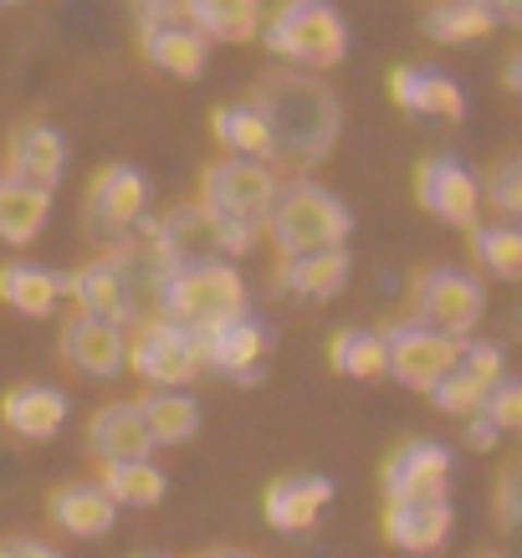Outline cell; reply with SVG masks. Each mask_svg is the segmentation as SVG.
Here are the masks:
<instances>
[{"label":"cell","mask_w":522,"mask_h":558,"mask_svg":"<svg viewBox=\"0 0 522 558\" xmlns=\"http://www.w3.org/2000/svg\"><path fill=\"white\" fill-rule=\"evenodd\" d=\"M252 108L267 123L271 154L282 165H292V170L323 165L338 144V129H343V108H338L333 87L307 77V72H271V77H262Z\"/></svg>","instance_id":"6da1fadb"},{"label":"cell","mask_w":522,"mask_h":558,"mask_svg":"<svg viewBox=\"0 0 522 558\" xmlns=\"http://www.w3.org/2000/svg\"><path fill=\"white\" fill-rule=\"evenodd\" d=\"M277 195V174L256 159H216L201 180V210L220 220L226 256H246L256 246V226L267 220V205Z\"/></svg>","instance_id":"7a4b0ae2"},{"label":"cell","mask_w":522,"mask_h":558,"mask_svg":"<svg viewBox=\"0 0 522 558\" xmlns=\"http://www.w3.org/2000/svg\"><path fill=\"white\" fill-rule=\"evenodd\" d=\"M159 313H165V323L185 328V333H205V328H220V323H236V318H246V282L226 262L165 271V282H159Z\"/></svg>","instance_id":"3957f363"},{"label":"cell","mask_w":522,"mask_h":558,"mask_svg":"<svg viewBox=\"0 0 522 558\" xmlns=\"http://www.w3.org/2000/svg\"><path fill=\"white\" fill-rule=\"evenodd\" d=\"M267 236L282 246L287 256H307V252H328V246H343L349 236V210L328 195L313 180H292L271 195L267 205Z\"/></svg>","instance_id":"277c9868"},{"label":"cell","mask_w":522,"mask_h":558,"mask_svg":"<svg viewBox=\"0 0 522 558\" xmlns=\"http://www.w3.org/2000/svg\"><path fill=\"white\" fill-rule=\"evenodd\" d=\"M267 47L307 68H333L349 51V32L328 0H287L267 26Z\"/></svg>","instance_id":"5b68a950"},{"label":"cell","mask_w":522,"mask_h":558,"mask_svg":"<svg viewBox=\"0 0 522 558\" xmlns=\"http://www.w3.org/2000/svg\"><path fill=\"white\" fill-rule=\"evenodd\" d=\"M410 298H415V323L430 328V333H446L456 343H466L476 333V323H482V288L466 271L451 267L425 271Z\"/></svg>","instance_id":"8992f818"},{"label":"cell","mask_w":522,"mask_h":558,"mask_svg":"<svg viewBox=\"0 0 522 558\" xmlns=\"http://www.w3.org/2000/svg\"><path fill=\"white\" fill-rule=\"evenodd\" d=\"M149 252L159 271H185V267H210L226 256V231L220 220L201 205H180L165 220H149Z\"/></svg>","instance_id":"52a82bcc"},{"label":"cell","mask_w":522,"mask_h":558,"mask_svg":"<svg viewBox=\"0 0 522 558\" xmlns=\"http://www.w3.org/2000/svg\"><path fill=\"white\" fill-rule=\"evenodd\" d=\"M123 364H134V374L149 389H180L195 379V369H201L195 333H185V328H174V323H165V318L144 323V333L134 339V349H129Z\"/></svg>","instance_id":"ba28073f"},{"label":"cell","mask_w":522,"mask_h":558,"mask_svg":"<svg viewBox=\"0 0 522 558\" xmlns=\"http://www.w3.org/2000/svg\"><path fill=\"white\" fill-rule=\"evenodd\" d=\"M456 354H461V343L446 339V333H430L421 323H400L385 333V374H394L404 389H421V395H430V385L451 369Z\"/></svg>","instance_id":"9c48e42d"},{"label":"cell","mask_w":522,"mask_h":558,"mask_svg":"<svg viewBox=\"0 0 522 558\" xmlns=\"http://www.w3.org/2000/svg\"><path fill=\"white\" fill-rule=\"evenodd\" d=\"M144 57L154 68L174 72V77H201L205 72V36L185 21L180 0L144 5Z\"/></svg>","instance_id":"30bf717a"},{"label":"cell","mask_w":522,"mask_h":558,"mask_svg":"<svg viewBox=\"0 0 522 558\" xmlns=\"http://www.w3.org/2000/svg\"><path fill=\"white\" fill-rule=\"evenodd\" d=\"M138 220H144V174L134 165H108L87 190V231L113 246Z\"/></svg>","instance_id":"8fae6325"},{"label":"cell","mask_w":522,"mask_h":558,"mask_svg":"<svg viewBox=\"0 0 522 558\" xmlns=\"http://www.w3.org/2000/svg\"><path fill=\"white\" fill-rule=\"evenodd\" d=\"M451 451L440 440H410L385 466V502H446Z\"/></svg>","instance_id":"7c38bea8"},{"label":"cell","mask_w":522,"mask_h":558,"mask_svg":"<svg viewBox=\"0 0 522 558\" xmlns=\"http://www.w3.org/2000/svg\"><path fill=\"white\" fill-rule=\"evenodd\" d=\"M415 201L446 226H476V201L482 190L456 159H425L415 174Z\"/></svg>","instance_id":"4fadbf2b"},{"label":"cell","mask_w":522,"mask_h":558,"mask_svg":"<svg viewBox=\"0 0 522 558\" xmlns=\"http://www.w3.org/2000/svg\"><path fill=\"white\" fill-rule=\"evenodd\" d=\"M262 349H267V333H262V323H252V318L220 323V328L195 333V354H201V364H216V369L236 374L241 385H256V379H262V369H256Z\"/></svg>","instance_id":"5bb4252c"},{"label":"cell","mask_w":522,"mask_h":558,"mask_svg":"<svg viewBox=\"0 0 522 558\" xmlns=\"http://www.w3.org/2000/svg\"><path fill=\"white\" fill-rule=\"evenodd\" d=\"M62 359L77 364L93 379H113L129 359V343H123L119 323H102V318H72L62 328Z\"/></svg>","instance_id":"9a60e30c"},{"label":"cell","mask_w":522,"mask_h":558,"mask_svg":"<svg viewBox=\"0 0 522 558\" xmlns=\"http://www.w3.org/2000/svg\"><path fill=\"white\" fill-rule=\"evenodd\" d=\"M87 451L102 461V466H113V461H149L154 440L138 421L134 400H123V405H102L87 425Z\"/></svg>","instance_id":"2e32d148"},{"label":"cell","mask_w":522,"mask_h":558,"mask_svg":"<svg viewBox=\"0 0 522 558\" xmlns=\"http://www.w3.org/2000/svg\"><path fill=\"white\" fill-rule=\"evenodd\" d=\"M389 93L404 113H425V119H466V93L436 68H400L389 77Z\"/></svg>","instance_id":"e0dca14e"},{"label":"cell","mask_w":522,"mask_h":558,"mask_svg":"<svg viewBox=\"0 0 522 558\" xmlns=\"http://www.w3.org/2000/svg\"><path fill=\"white\" fill-rule=\"evenodd\" d=\"M451 502H385V538L404 554H436L451 538Z\"/></svg>","instance_id":"ac0fdd59"},{"label":"cell","mask_w":522,"mask_h":558,"mask_svg":"<svg viewBox=\"0 0 522 558\" xmlns=\"http://www.w3.org/2000/svg\"><path fill=\"white\" fill-rule=\"evenodd\" d=\"M68 292L77 298L83 307V318H102V323H119L134 318V303H129V288H123V271L113 256H98V262H87L68 277Z\"/></svg>","instance_id":"d6986e66"},{"label":"cell","mask_w":522,"mask_h":558,"mask_svg":"<svg viewBox=\"0 0 522 558\" xmlns=\"http://www.w3.org/2000/svg\"><path fill=\"white\" fill-rule=\"evenodd\" d=\"M0 421L26 440H51L68 421V395L51 385H21L0 400Z\"/></svg>","instance_id":"ffe728a7"},{"label":"cell","mask_w":522,"mask_h":558,"mask_svg":"<svg viewBox=\"0 0 522 558\" xmlns=\"http://www.w3.org/2000/svg\"><path fill=\"white\" fill-rule=\"evenodd\" d=\"M328 497H333L328 476H282L267 487V523L282 527V533H303V527L318 523Z\"/></svg>","instance_id":"44dd1931"},{"label":"cell","mask_w":522,"mask_h":558,"mask_svg":"<svg viewBox=\"0 0 522 558\" xmlns=\"http://www.w3.org/2000/svg\"><path fill=\"white\" fill-rule=\"evenodd\" d=\"M113 518H119V508L98 482H72V487L51 492V523L72 538H102L113 527Z\"/></svg>","instance_id":"7402d4cb"},{"label":"cell","mask_w":522,"mask_h":558,"mask_svg":"<svg viewBox=\"0 0 522 558\" xmlns=\"http://www.w3.org/2000/svg\"><path fill=\"white\" fill-rule=\"evenodd\" d=\"M62 165H68V149H62V134L51 123H26L11 138V180L51 190L62 180Z\"/></svg>","instance_id":"603a6c76"},{"label":"cell","mask_w":522,"mask_h":558,"mask_svg":"<svg viewBox=\"0 0 522 558\" xmlns=\"http://www.w3.org/2000/svg\"><path fill=\"white\" fill-rule=\"evenodd\" d=\"M47 216H51V190L26 185V180H11V174H0V241H11V246H26V241L41 236Z\"/></svg>","instance_id":"cb8c5ba5"},{"label":"cell","mask_w":522,"mask_h":558,"mask_svg":"<svg viewBox=\"0 0 522 558\" xmlns=\"http://www.w3.org/2000/svg\"><path fill=\"white\" fill-rule=\"evenodd\" d=\"M277 282L287 292H298V298H333L343 282H349V252L343 246H328V252H307V256H287L282 271H277Z\"/></svg>","instance_id":"d4e9b609"},{"label":"cell","mask_w":522,"mask_h":558,"mask_svg":"<svg viewBox=\"0 0 522 558\" xmlns=\"http://www.w3.org/2000/svg\"><path fill=\"white\" fill-rule=\"evenodd\" d=\"M62 292H68L62 271L32 267V262H5L0 267V298L16 307V313H26V318H47Z\"/></svg>","instance_id":"484cf974"},{"label":"cell","mask_w":522,"mask_h":558,"mask_svg":"<svg viewBox=\"0 0 522 558\" xmlns=\"http://www.w3.org/2000/svg\"><path fill=\"white\" fill-rule=\"evenodd\" d=\"M185 21L216 41H252L262 32V0H180Z\"/></svg>","instance_id":"4316f807"},{"label":"cell","mask_w":522,"mask_h":558,"mask_svg":"<svg viewBox=\"0 0 522 558\" xmlns=\"http://www.w3.org/2000/svg\"><path fill=\"white\" fill-rule=\"evenodd\" d=\"M134 410L154 446H180V440H190L201 430V410L180 389H149L144 400H134Z\"/></svg>","instance_id":"83f0119b"},{"label":"cell","mask_w":522,"mask_h":558,"mask_svg":"<svg viewBox=\"0 0 522 558\" xmlns=\"http://www.w3.org/2000/svg\"><path fill=\"white\" fill-rule=\"evenodd\" d=\"M98 487L113 497V508H154L165 497V472L154 461H113L102 466Z\"/></svg>","instance_id":"f1b7e54d"},{"label":"cell","mask_w":522,"mask_h":558,"mask_svg":"<svg viewBox=\"0 0 522 558\" xmlns=\"http://www.w3.org/2000/svg\"><path fill=\"white\" fill-rule=\"evenodd\" d=\"M216 138L231 149V159H271V138H267V123L256 108H216V119H210Z\"/></svg>","instance_id":"f546056e"},{"label":"cell","mask_w":522,"mask_h":558,"mask_svg":"<svg viewBox=\"0 0 522 558\" xmlns=\"http://www.w3.org/2000/svg\"><path fill=\"white\" fill-rule=\"evenodd\" d=\"M425 36H436V41H476V36H487L497 26L482 0H440L436 11H425Z\"/></svg>","instance_id":"4dcf8cb0"},{"label":"cell","mask_w":522,"mask_h":558,"mask_svg":"<svg viewBox=\"0 0 522 558\" xmlns=\"http://www.w3.org/2000/svg\"><path fill=\"white\" fill-rule=\"evenodd\" d=\"M338 374H349V379H379L389 369L385 359V333H369V328H343L328 349Z\"/></svg>","instance_id":"1f68e13d"},{"label":"cell","mask_w":522,"mask_h":558,"mask_svg":"<svg viewBox=\"0 0 522 558\" xmlns=\"http://www.w3.org/2000/svg\"><path fill=\"white\" fill-rule=\"evenodd\" d=\"M472 252L482 256V267L502 282H518L522 277V231L518 226H476L472 231Z\"/></svg>","instance_id":"d6a6232c"},{"label":"cell","mask_w":522,"mask_h":558,"mask_svg":"<svg viewBox=\"0 0 522 558\" xmlns=\"http://www.w3.org/2000/svg\"><path fill=\"white\" fill-rule=\"evenodd\" d=\"M482 395H487V385L472 379L461 364H451V369L430 385V400H436L440 410H451V415H476V410H482Z\"/></svg>","instance_id":"836d02e7"},{"label":"cell","mask_w":522,"mask_h":558,"mask_svg":"<svg viewBox=\"0 0 522 558\" xmlns=\"http://www.w3.org/2000/svg\"><path fill=\"white\" fill-rule=\"evenodd\" d=\"M482 415H487L497 430H518L522 425V385L518 379H497V385L482 395Z\"/></svg>","instance_id":"e575fe53"},{"label":"cell","mask_w":522,"mask_h":558,"mask_svg":"<svg viewBox=\"0 0 522 558\" xmlns=\"http://www.w3.org/2000/svg\"><path fill=\"white\" fill-rule=\"evenodd\" d=\"M456 364L472 374V379H482V385H497V379H507V359H502V349L497 343H487V339H466L461 343V354H456Z\"/></svg>","instance_id":"d590c367"},{"label":"cell","mask_w":522,"mask_h":558,"mask_svg":"<svg viewBox=\"0 0 522 558\" xmlns=\"http://www.w3.org/2000/svg\"><path fill=\"white\" fill-rule=\"evenodd\" d=\"M487 201L497 205L502 216H518V210H522V159H518V154H512V159H502V165L491 170Z\"/></svg>","instance_id":"8d00e7d4"},{"label":"cell","mask_w":522,"mask_h":558,"mask_svg":"<svg viewBox=\"0 0 522 558\" xmlns=\"http://www.w3.org/2000/svg\"><path fill=\"white\" fill-rule=\"evenodd\" d=\"M497 523H502V527H518L522 523V466H518V461H507L502 482H497Z\"/></svg>","instance_id":"74e56055"},{"label":"cell","mask_w":522,"mask_h":558,"mask_svg":"<svg viewBox=\"0 0 522 558\" xmlns=\"http://www.w3.org/2000/svg\"><path fill=\"white\" fill-rule=\"evenodd\" d=\"M0 558H62V554L36 538H0Z\"/></svg>","instance_id":"f35d334b"},{"label":"cell","mask_w":522,"mask_h":558,"mask_svg":"<svg viewBox=\"0 0 522 558\" xmlns=\"http://www.w3.org/2000/svg\"><path fill=\"white\" fill-rule=\"evenodd\" d=\"M497 436H502V430H497V425H491L487 415L476 410V415H472V425H466V440H472L476 451H491V446H497Z\"/></svg>","instance_id":"ab89813d"},{"label":"cell","mask_w":522,"mask_h":558,"mask_svg":"<svg viewBox=\"0 0 522 558\" xmlns=\"http://www.w3.org/2000/svg\"><path fill=\"white\" fill-rule=\"evenodd\" d=\"M491 16H497V26H522V0H482Z\"/></svg>","instance_id":"60d3db41"},{"label":"cell","mask_w":522,"mask_h":558,"mask_svg":"<svg viewBox=\"0 0 522 558\" xmlns=\"http://www.w3.org/2000/svg\"><path fill=\"white\" fill-rule=\"evenodd\" d=\"M502 83H507V93H522V51H512V57H507Z\"/></svg>","instance_id":"b9f144b4"},{"label":"cell","mask_w":522,"mask_h":558,"mask_svg":"<svg viewBox=\"0 0 522 558\" xmlns=\"http://www.w3.org/2000/svg\"><path fill=\"white\" fill-rule=\"evenodd\" d=\"M205 558H252V554H236V548H216V554H205Z\"/></svg>","instance_id":"7bdbcfd3"},{"label":"cell","mask_w":522,"mask_h":558,"mask_svg":"<svg viewBox=\"0 0 522 558\" xmlns=\"http://www.w3.org/2000/svg\"><path fill=\"white\" fill-rule=\"evenodd\" d=\"M138 558H165V554H138Z\"/></svg>","instance_id":"ee69618b"},{"label":"cell","mask_w":522,"mask_h":558,"mask_svg":"<svg viewBox=\"0 0 522 558\" xmlns=\"http://www.w3.org/2000/svg\"><path fill=\"white\" fill-rule=\"evenodd\" d=\"M0 5H21V0H0Z\"/></svg>","instance_id":"f6af8a7d"}]
</instances>
